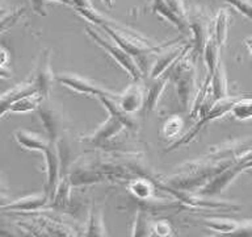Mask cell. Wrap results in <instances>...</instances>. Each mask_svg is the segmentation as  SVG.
Returning a JSON list of instances; mask_svg holds the SVG:
<instances>
[{"instance_id":"23","label":"cell","mask_w":252,"mask_h":237,"mask_svg":"<svg viewBox=\"0 0 252 237\" xmlns=\"http://www.w3.org/2000/svg\"><path fill=\"white\" fill-rule=\"evenodd\" d=\"M84 235H97V236H104L106 235L105 224H104V219H102V211L98 207H92L90 212V219H88V224H87V231Z\"/></svg>"},{"instance_id":"14","label":"cell","mask_w":252,"mask_h":237,"mask_svg":"<svg viewBox=\"0 0 252 237\" xmlns=\"http://www.w3.org/2000/svg\"><path fill=\"white\" fill-rule=\"evenodd\" d=\"M13 137L21 148L31 152H45L50 145V140L27 129H16Z\"/></svg>"},{"instance_id":"31","label":"cell","mask_w":252,"mask_h":237,"mask_svg":"<svg viewBox=\"0 0 252 237\" xmlns=\"http://www.w3.org/2000/svg\"><path fill=\"white\" fill-rule=\"evenodd\" d=\"M244 45H246V47H247L252 57V37H247V39L244 40Z\"/></svg>"},{"instance_id":"29","label":"cell","mask_w":252,"mask_h":237,"mask_svg":"<svg viewBox=\"0 0 252 237\" xmlns=\"http://www.w3.org/2000/svg\"><path fill=\"white\" fill-rule=\"evenodd\" d=\"M228 4H231L236 9H239L244 16L252 20V0H224Z\"/></svg>"},{"instance_id":"13","label":"cell","mask_w":252,"mask_h":237,"mask_svg":"<svg viewBox=\"0 0 252 237\" xmlns=\"http://www.w3.org/2000/svg\"><path fill=\"white\" fill-rule=\"evenodd\" d=\"M50 203V198L47 197L46 193L43 194H33V195H27V197L20 198L17 200L12 201L8 205H3V211H24V212H31L35 209L43 208L45 205Z\"/></svg>"},{"instance_id":"16","label":"cell","mask_w":252,"mask_h":237,"mask_svg":"<svg viewBox=\"0 0 252 237\" xmlns=\"http://www.w3.org/2000/svg\"><path fill=\"white\" fill-rule=\"evenodd\" d=\"M127 191L141 200H150L155 197L157 187L150 177L138 175L127 183Z\"/></svg>"},{"instance_id":"8","label":"cell","mask_w":252,"mask_h":237,"mask_svg":"<svg viewBox=\"0 0 252 237\" xmlns=\"http://www.w3.org/2000/svg\"><path fill=\"white\" fill-rule=\"evenodd\" d=\"M57 82L63 84L67 88H70L71 91L79 92V94L90 95V96H102V95H109V96H116L117 98L118 94L112 92L108 88L98 86L96 83L91 82L90 79L83 78L78 74H72V73H59L57 74Z\"/></svg>"},{"instance_id":"30","label":"cell","mask_w":252,"mask_h":237,"mask_svg":"<svg viewBox=\"0 0 252 237\" xmlns=\"http://www.w3.org/2000/svg\"><path fill=\"white\" fill-rule=\"evenodd\" d=\"M46 1L47 0H29V3H31V7L32 9H33V12H35V13H38V15L41 16L47 15Z\"/></svg>"},{"instance_id":"1","label":"cell","mask_w":252,"mask_h":237,"mask_svg":"<svg viewBox=\"0 0 252 237\" xmlns=\"http://www.w3.org/2000/svg\"><path fill=\"white\" fill-rule=\"evenodd\" d=\"M188 53H185L171 69V79L176 83L177 96L180 99L181 107L185 111L192 110L193 103L197 96L196 70Z\"/></svg>"},{"instance_id":"22","label":"cell","mask_w":252,"mask_h":237,"mask_svg":"<svg viewBox=\"0 0 252 237\" xmlns=\"http://www.w3.org/2000/svg\"><path fill=\"white\" fill-rule=\"evenodd\" d=\"M228 114L238 121L252 120V96H238Z\"/></svg>"},{"instance_id":"19","label":"cell","mask_w":252,"mask_h":237,"mask_svg":"<svg viewBox=\"0 0 252 237\" xmlns=\"http://www.w3.org/2000/svg\"><path fill=\"white\" fill-rule=\"evenodd\" d=\"M43 96L39 92H35V94L28 95V96H24V98L16 100L8 107L7 114H25V112H31V111H34L38 108V106L41 104V102L43 100ZM4 115V118H5Z\"/></svg>"},{"instance_id":"32","label":"cell","mask_w":252,"mask_h":237,"mask_svg":"<svg viewBox=\"0 0 252 237\" xmlns=\"http://www.w3.org/2000/svg\"><path fill=\"white\" fill-rule=\"evenodd\" d=\"M102 3L105 4L106 7L109 8V9H112V8H113V1L114 0H101Z\"/></svg>"},{"instance_id":"5","label":"cell","mask_w":252,"mask_h":237,"mask_svg":"<svg viewBox=\"0 0 252 237\" xmlns=\"http://www.w3.org/2000/svg\"><path fill=\"white\" fill-rule=\"evenodd\" d=\"M45 174H46V190L45 193L50 198V201L54 198L59 182L62 179V156L59 152L57 142H50V145L45 152Z\"/></svg>"},{"instance_id":"24","label":"cell","mask_w":252,"mask_h":237,"mask_svg":"<svg viewBox=\"0 0 252 237\" xmlns=\"http://www.w3.org/2000/svg\"><path fill=\"white\" fill-rule=\"evenodd\" d=\"M184 126V120L179 115H172L169 116L161 126V134L164 136L165 140H173L181 133Z\"/></svg>"},{"instance_id":"21","label":"cell","mask_w":252,"mask_h":237,"mask_svg":"<svg viewBox=\"0 0 252 237\" xmlns=\"http://www.w3.org/2000/svg\"><path fill=\"white\" fill-rule=\"evenodd\" d=\"M231 23V16L227 8H222L218 11L217 16L214 17V28H213V36L216 37L220 46L226 42L228 35V27Z\"/></svg>"},{"instance_id":"2","label":"cell","mask_w":252,"mask_h":237,"mask_svg":"<svg viewBox=\"0 0 252 237\" xmlns=\"http://www.w3.org/2000/svg\"><path fill=\"white\" fill-rule=\"evenodd\" d=\"M87 35L90 36L91 39L94 40V42L100 45L104 50L108 51V54L127 73V74L134 79V80H141L143 71L141 70V67L138 65L133 55L127 53L122 46H120L117 42H110L109 40L104 39L102 36H100L97 32H94L92 28H87L86 29Z\"/></svg>"},{"instance_id":"10","label":"cell","mask_w":252,"mask_h":237,"mask_svg":"<svg viewBox=\"0 0 252 237\" xmlns=\"http://www.w3.org/2000/svg\"><path fill=\"white\" fill-rule=\"evenodd\" d=\"M242 171H244L243 167H242L238 162L234 161L231 165L227 166L226 169L220 171L217 175H214L204 187H201L198 194H200V195H204V197H216V195H218V194L227 189L228 186L232 183V181H234Z\"/></svg>"},{"instance_id":"26","label":"cell","mask_w":252,"mask_h":237,"mask_svg":"<svg viewBox=\"0 0 252 237\" xmlns=\"http://www.w3.org/2000/svg\"><path fill=\"white\" fill-rule=\"evenodd\" d=\"M147 213L143 209H138L135 212V217H134L133 227H131V235L133 236H145V235H150V225L149 220H147Z\"/></svg>"},{"instance_id":"20","label":"cell","mask_w":252,"mask_h":237,"mask_svg":"<svg viewBox=\"0 0 252 237\" xmlns=\"http://www.w3.org/2000/svg\"><path fill=\"white\" fill-rule=\"evenodd\" d=\"M202 54H204L205 63L208 66V74L213 75L220 62V45L213 35L209 37L208 42L205 43Z\"/></svg>"},{"instance_id":"17","label":"cell","mask_w":252,"mask_h":237,"mask_svg":"<svg viewBox=\"0 0 252 237\" xmlns=\"http://www.w3.org/2000/svg\"><path fill=\"white\" fill-rule=\"evenodd\" d=\"M210 92H212V99L214 102L218 100V99H223L228 96L227 77H226V70H224V66L222 62H220V65L217 66L216 71L212 75Z\"/></svg>"},{"instance_id":"4","label":"cell","mask_w":252,"mask_h":237,"mask_svg":"<svg viewBox=\"0 0 252 237\" xmlns=\"http://www.w3.org/2000/svg\"><path fill=\"white\" fill-rule=\"evenodd\" d=\"M189 27L193 35V54H202L205 43L213 35L214 19L205 8L193 7L189 11Z\"/></svg>"},{"instance_id":"25","label":"cell","mask_w":252,"mask_h":237,"mask_svg":"<svg viewBox=\"0 0 252 237\" xmlns=\"http://www.w3.org/2000/svg\"><path fill=\"white\" fill-rule=\"evenodd\" d=\"M24 11H25V8H7L5 5H3V8H1V28H3V33L7 31V28H11L19 20L20 16L24 13Z\"/></svg>"},{"instance_id":"9","label":"cell","mask_w":252,"mask_h":237,"mask_svg":"<svg viewBox=\"0 0 252 237\" xmlns=\"http://www.w3.org/2000/svg\"><path fill=\"white\" fill-rule=\"evenodd\" d=\"M116 100L122 112L133 116L137 112H142L145 107L146 87L141 80H134V83L127 86L124 92L118 94V98Z\"/></svg>"},{"instance_id":"3","label":"cell","mask_w":252,"mask_h":237,"mask_svg":"<svg viewBox=\"0 0 252 237\" xmlns=\"http://www.w3.org/2000/svg\"><path fill=\"white\" fill-rule=\"evenodd\" d=\"M35 111L41 118L50 142H58L61 138H63V132L67 128L66 118L62 110L51 100V98L43 99Z\"/></svg>"},{"instance_id":"18","label":"cell","mask_w":252,"mask_h":237,"mask_svg":"<svg viewBox=\"0 0 252 237\" xmlns=\"http://www.w3.org/2000/svg\"><path fill=\"white\" fill-rule=\"evenodd\" d=\"M201 223L208 228L214 229L217 233H235V235H239L240 229L244 224V221H235L231 219H220V217H214V219L205 217L201 220Z\"/></svg>"},{"instance_id":"27","label":"cell","mask_w":252,"mask_h":237,"mask_svg":"<svg viewBox=\"0 0 252 237\" xmlns=\"http://www.w3.org/2000/svg\"><path fill=\"white\" fill-rule=\"evenodd\" d=\"M172 224L167 220H158L154 221L150 225V235H158V236H171L175 235Z\"/></svg>"},{"instance_id":"6","label":"cell","mask_w":252,"mask_h":237,"mask_svg":"<svg viewBox=\"0 0 252 237\" xmlns=\"http://www.w3.org/2000/svg\"><path fill=\"white\" fill-rule=\"evenodd\" d=\"M189 51V45H184L179 40H175L169 43L165 50L161 49L160 53L157 55L154 63L150 66L149 78L155 79L164 74L165 71L169 70L179 59Z\"/></svg>"},{"instance_id":"12","label":"cell","mask_w":252,"mask_h":237,"mask_svg":"<svg viewBox=\"0 0 252 237\" xmlns=\"http://www.w3.org/2000/svg\"><path fill=\"white\" fill-rule=\"evenodd\" d=\"M38 92L37 90V86H35V82L33 77L31 75V78L25 79L23 83H20L17 86L12 87L7 92H4L3 96H1V111H0V115L1 118H4V115L7 112L8 107L11 106L12 103L19 100V99L24 98V96H28V95L35 94Z\"/></svg>"},{"instance_id":"15","label":"cell","mask_w":252,"mask_h":237,"mask_svg":"<svg viewBox=\"0 0 252 237\" xmlns=\"http://www.w3.org/2000/svg\"><path fill=\"white\" fill-rule=\"evenodd\" d=\"M147 9H150V11L154 12V13H158V15L161 16V17H164L167 21L173 24V25H175L177 29H180L181 32L190 31V28H189L188 24L184 23V21H183V20L169 8V5L167 4L165 0H153L147 7H143L141 8V9H138V12H145L147 11Z\"/></svg>"},{"instance_id":"28","label":"cell","mask_w":252,"mask_h":237,"mask_svg":"<svg viewBox=\"0 0 252 237\" xmlns=\"http://www.w3.org/2000/svg\"><path fill=\"white\" fill-rule=\"evenodd\" d=\"M235 162H238L243 170H250L252 169V146L251 148H248L246 146L239 154H238V157L235 158Z\"/></svg>"},{"instance_id":"7","label":"cell","mask_w":252,"mask_h":237,"mask_svg":"<svg viewBox=\"0 0 252 237\" xmlns=\"http://www.w3.org/2000/svg\"><path fill=\"white\" fill-rule=\"evenodd\" d=\"M32 77L34 79L37 90L43 98H50L53 83L57 80V75H54L51 69V50L45 49L39 54L37 62H35L34 71L32 73Z\"/></svg>"},{"instance_id":"11","label":"cell","mask_w":252,"mask_h":237,"mask_svg":"<svg viewBox=\"0 0 252 237\" xmlns=\"http://www.w3.org/2000/svg\"><path fill=\"white\" fill-rule=\"evenodd\" d=\"M172 69V67H171ZM171 69L167 70L164 74H161L160 77H158L155 79H151L153 83L146 88V100H145V107L142 110V115L147 118L150 114L155 110V107L158 106L159 99L161 98V95L164 92L167 83L171 79Z\"/></svg>"}]
</instances>
